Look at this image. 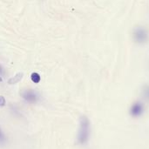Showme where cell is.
<instances>
[{
	"mask_svg": "<svg viewBox=\"0 0 149 149\" xmlns=\"http://www.w3.org/2000/svg\"><path fill=\"white\" fill-rule=\"evenodd\" d=\"M145 113V107H144V105L140 102V101H137V102H134L131 107H130V110H129V114L131 115V117L134 118V119H138V118H141Z\"/></svg>",
	"mask_w": 149,
	"mask_h": 149,
	"instance_id": "cell-2",
	"label": "cell"
},
{
	"mask_svg": "<svg viewBox=\"0 0 149 149\" xmlns=\"http://www.w3.org/2000/svg\"><path fill=\"white\" fill-rule=\"evenodd\" d=\"M144 96H145L146 100H148V101H149V91H148V92H146V93H145Z\"/></svg>",
	"mask_w": 149,
	"mask_h": 149,
	"instance_id": "cell-8",
	"label": "cell"
},
{
	"mask_svg": "<svg viewBox=\"0 0 149 149\" xmlns=\"http://www.w3.org/2000/svg\"><path fill=\"white\" fill-rule=\"evenodd\" d=\"M91 136V122L89 119L82 115L79 119V127L77 135V141L79 145H86Z\"/></svg>",
	"mask_w": 149,
	"mask_h": 149,
	"instance_id": "cell-1",
	"label": "cell"
},
{
	"mask_svg": "<svg viewBox=\"0 0 149 149\" xmlns=\"http://www.w3.org/2000/svg\"><path fill=\"white\" fill-rule=\"evenodd\" d=\"M23 76H24V73H23V72H18V73H17L14 77L10 78V79L8 80V84H10V85H14V84L18 83V82L22 79Z\"/></svg>",
	"mask_w": 149,
	"mask_h": 149,
	"instance_id": "cell-4",
	"label": "cell"
},
{
	"mask_svg": "<svg viewBox=\"0 0 149 149\" xmlns=\"http://www.w3.org/2000/svg\"><path fill=\"white\" fill-rule=\"evenodd\" d=\"M0 75H3V70L1 65H0Z\"/></svg>",
	"mask_w": 149,
	"mask_h": 149,
	"instance_id": "cell-9",
	"label": "cell"
},
{
	"mask_svg": "<svg viewBox=\"0 0 149 149\" xmlns=\"http://www.w3.org/2000/svg\"><path fill=\"white\" fill-rule=\"evenodd\" d=\"M21 96L22 98L28 103H36L38 100V96L37 94V93L31 89H27V90H24V92H22L21 93Z\"/></svg>",
	"mask_w": 149,
	"mask_h": 149,
	"instance_id": "cell-3",
	"label": "cell"
},
{
	"mask_svg": "<svg viewBox=\"0 0 149 149\" xmlns=\"http://www.w3.org/2000/svg\"><path fill=\"white\" fill-rule=\"evenodd\" d=\"M5 104H6V100H5L4 97L3 96H0V107H4Z\"/></svg>",
	"mask_w": 149,
	"mask_h": 149,
	"instance_id": "cell-7",
	"label": "cell"
},
{
	"mask_svg": "<svg viewBox=\"0 0 149 149\" xmlns=\"http://www.w3.org/2000/svg\"><path fill=\"white\" fill-rule=\"evenodd\" d=\"M6 139H5V136L3 134V133L2 132L1 128H0V144H3L5 142Z\"/></svg>",
	"mask_w": 149,
	"mask_h": 149,
	"instance_id": "cell-6",
	"label": "cell"
},
{
	"mask_svg": "<svg viewBox=\"0 0 149 149\" xmlns=\"http://www.w3.org/2000/svg\"><path fill=\"white\" fill-rule=\"evenodd\" d=\"M31 81H32L33 83L38 84V83L40 82L41 77H40V75H39L38 72H32L31 75Z\"/></svg>",
	"mask_w": 149,
	"mask_h": 149,
	"instance_id": "cell-5",
	"label": "cell"
},
{
	"mask_svg": "<svg viewBox=\"0 0 149 149\" xmlns=\"http://www.w3.org/2000/svg\"><path fill=\"white\" fill-rule=\"evenodd\" d=\"M0 82H2V78L0 77Z\"/></svg>",
	"mask_w": 149,
	"mask_h": 149,
	"instance_id": "cell-10",
	"label": "cell"
}]
</instances>
